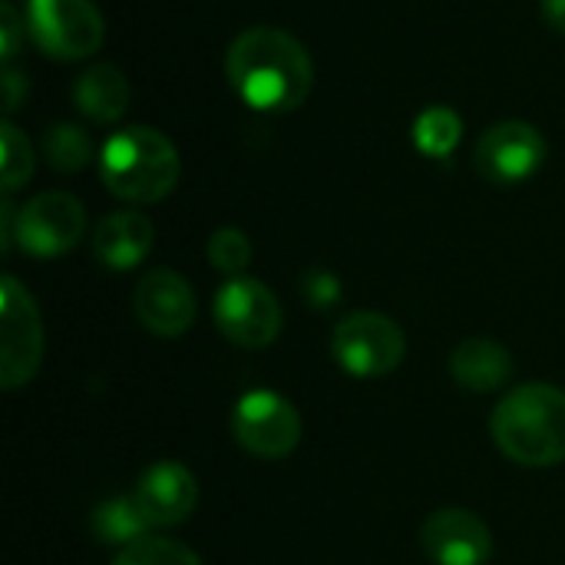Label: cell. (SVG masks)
I'll use <instances>...</instances> for the list:
<instances>
[{"label":"cell","instance_id":"1","mask_svg":"<svg viewBox=\"0 0 565 565\" xmlns=\"http://www.w3.org/2000/svg\"><path fill=\"white\" fill-rule=\"evenodd\" d=\"M225 76L245 106L258 113H291L315 86V63L291 33L252 26L232 40Z\"/></svg>","mask_w":565,"mask_h":565},{"label":"cell","instance_id":"2","mask_svg":"<svg viewBox=\"0 0 565 565\" xmlns=\"http://www.w3.org/2000/svg\"><path fill=\"white\" fill-rule=\"evenodd\" d=\"M493 444L520 467H556L565 460V391L530 381L503 394L490 417Z\"/></svg>","mask_w":565,"mask_h":565},{"label":"cell","instance_id":"3","mask_svg":"<svg viewBox=\"0 0 565 565\" xmlns=\"http://www.w3.org/2000/svg\"><path fill=\"white\" fill-rule=\"evenodd\" d=\"M179 169L175 146L149 126L116 129L99 149V179L122 202L149 205L166 199L179 182Z\"/></svg>","mask_w":565,"mask_h":565},{"label":"cell","instance_id":"4","mask_svg":"<svg viewBox=\"0 0 565 565\" xmlns=\"http://www.w3.org/2000/svg\"><path fill=\"white\" fill-rule=\"evenodd\" d=\"M26 33L53 60H86L103 46L106 23L93 0H26Z\"/></svg>","mask_w":565,"mask_h":565},{"label":"cell","instance_id":"5","mask_svg":"<svg viewBox=\"0 0 565 565\" xmlns=\"http://www.w3.org/2000/svg\"><path fill=\"white\" fill-rule=\"evenodd\" d=\"M43 364V321L30 291L3 275L0 281V387H26Z\"/></svg>","mask_w":565,"mask_h":565},{"label":"cell","instance_id":"6","mask_svg":"<svg viewBox=\"0 0 565 565\" xmlns=\"http://www.w3.org/2000/svg\"><path fill=\"white\" fill-rule=\"evenodd\" d=\"M331 354L351 377H384L401 367L407 338L394 318L381 311H354L334 328Z\"/></svg>","mask_w":565,"mask_h":565},{"label":"cell","instance_id":"7","mask_svg":"<svg viewBox=\"0 0 565 565\" xmlns=\"http://www.w3.org/2000/svg\"><path fill=\"white\" fill-rule=\"evenodd\" d=\"M215 324L218 331L245 351H258L268 348L278 334H281V301L275 298V291L255 278H228L218 291H215Z\"/></svg>","mask_w":565,"mask_h":565},{"label":"cell","instance_id":"8","mask_svg":"<svg viewBox=\"0 0 565 565\" xmlns=\"http://www.w3.org/2000/svg\"><path fill=\"white\" fill-rule=\"evenodd\" d=\"M86 232L83 202L70 192H40L13 215V242L30 258H60Z\"/></svg>","mask_w":565,"mask_h":565},{"label":"cell","instance_id":"9","mask_svg":"<svg viewBox=\"0 0 565 565\" xmlns=\"http://www.w3.org/2000/svg\"><path fill=\"white\" fill-rule=\"evenodd\" d=\"M232 437L258 460H281L301 440V414L275 391H248L232 411Z\"/></svg>","mask_w":565,"mask_h":565},{"label":"cell","instance_id":"10","mask_svg":"<svg viewBox=\"0 0 565 565\" xmlns=\"http://www.w3.org/2000/svg\"><path fill=\"white\" fill-rule=\"evenodd\" d=\"M546 136L533 122H497L490 126L473 152V169L490 185H520L533 179L546 162Z\"/></svg>","mask_w":565,"mask_h":565},{"label":"cell","instance_id":"11","mask_svg":"<svg viewBox=\"0 0 565 565\" xmlns=\"http://www.w3.org/2000/svg\"><path fill=\"white\" fill-rule=\"evenodd\" d=\"M420 546L434 565H487L493 556V533L477 513L444 507L420 526Z\"/></svg>","mask_w":565,"mask_h":565},{"label":"cell","instance_id":"12","mask_svg":"<svg viewBox=\"0 0 565 565\" xmlns=\"http://www.w3.org/2000/svg\"><path fill=\"white\" fill-rule=\"evenodd\" d=\"M132 308L142 328L156 338H179L195 321V291L172 268H152L136 281Z\"/></svg>","mask_w":565,"mask_h":565},{"label":"cell","instance_id":"13","mask_svg":"<svg viewBox=\"0 0 565 565\" xmlns=\"http://www.w3.org/2000/svg\"><path fill=\"white\" fill-rule=\"evenodd\" d=\"M132 497H136L139 510L146 513L149 526L166 530V526L185 523L195 513L199 480L189 467H182L175 460H159L139 477Z\"/></svg>","mask_w":565,"mask_h":565},{"label":"cell","instance_id":"14","mask_svg":"<svg viewBox=\"0 0 565 565\" xmlns=\"http://www.w3.org/2000/svg\"><path fill=\"white\" fill-rule=\"evenodd\" d=\"M156 242V228L142 212H113L96 225L93 235V255L99 265L113 268V271H129L136 268Z\"/></svg>","mask_w":565,"mask_h":565},{"label":"cell","instance_id":"15","mask_svg":"<svg viewBox=\"0 0 565 565\" xmlns=\"http://www.w3.org/2000/svg\"><path fill=\"white\" fill-rule=\"evenodd\" d=\"M450 374L470 394H493L513 381V358L490 338H470L450 354Z\"/></svg>","mask_w":565,"mask_h":565},{"label":"cell","instance_id":"16","mask_svg":"<svg viewBox=\"0 0 565 565\" xmlns=\"http://www.w3.org/2000/svg\"><path fill=\"white\" fill-rule=\"evenodd\" d=\"M73 103L93 122H116L129 109V83L119 66L96 63L73 83Z\"/></svg>","mask_w":565,"mask_h":565},{"label":"cell","instance_id":"17","mask_svg":"<svg viewBox=\"0 0 565 565\" xmlns=\"http://www.w3.org/2000/svg\"><path fill=\"white\" fill-rule=\"evenodd\" d=\"M89 530H93L96 543L126 550V546L146 540L152 526H149L146 513L139 510L136 497L129 493V497H109V500H103L93 510V516H89Z\"/></svg>","mask_w":565,"mask_h":565},{"label":"cell","instance_id":"18","mask_svg":"<svg viewBox=\"0 0 565 565\" xmlns=\"http://www.w3.org/2000/svg\"><path fill=\"white\" fill-rule=\"evenodd\" d=\"M463 139V119L450 106H430L414 119V146L427 159H447Z\"/></svg>","mask_w":565,"mask_h":565},{"label":"cell","instance_id":"19","mask_svg":"<svg viewBox=\"0 0 565 565\" xmlns=\"http://www.w3.org/2000/svg\"><path fill=\"white\" fill-rule=\"evenodd\" d=\"M43 156L53 169L60 172H76L89 162L93 156V142L83 129H76L73 122H56L46 129L43 136Z\"/></svg>","mask_w":565,"mask_h":565},{"label":"cell","instance_id":"20","mask_svg":"<svg viewBox=\"0 0 565 565\" xmlns=\"http://www.w3.org/2000/svg\"><path fill=\"white\" fill-rule=\"evenodd\" d=\"M0 149H3V159H0V175H3V192H17L20 185L30 182L33 175V146L30 139L13 126V122H3L0 126Z\"/></svg>","mask_w":565,"mask_h":565},{"label":"cell","instance_id":"21","mask_svg":"<svg viewBox=\"0 0 565 565\" xmlns=\"http://www.w3.org/2000/svg\"><path fill=\"white\" fill-rule=\"evenodd\" d=\"M113 565H202V559L175 540L146 536L139 543L119 550Z\"/></svg>","mask_w":565,"mask_h":565},{"label":"cell","instance_id":"22","mask_svg":"<svg viewBox=\"0 0 565 565\" xmlns=\"http://www.w3.org/2000/svg\"><path fill=\"white\" fill-rule=\"evenodd\" d=\"M209 262L222 275L242 278L245 268L252 265V242H248V235L242 228H232V225L212 232V238H209Z\"/></svg>","mask_w":565,"mask_h":565},{"label":"cell","instance_id":"23","mask_svg":"<svg viewBox=\"0 0 565 565\" xmlns=\"http://www.w3.org/2000/svg\"><path fill=\"white\" fill-rule=\"evenodd\" d=\"M301 295H305V301L311 305V308H334L338 305V298H341V281H338V275H331L328 268H311V271H305V278H301Z\"/></svg>","mask_w":565,"mask_h":565},{"label":"cell","instance_id":"24","mask_svg":"<svg viewBox=\"0 0 565 565\" xmlns=\"http://www.w3.org/2000/svg\"><path fill=\"white\" fill-rule=\"evenodd\" d=\"M23 36H26V20H20V13L10 3H3L0 7V53L7 63L20 53Z\"/></svg>","mask_w":565,"mask_h":565},{"label":"cell","instance_id":"25","mask_svg":"<svg viewBox=\"0 0 565 565\" xmlns=\"http://www.w3.org/2000/svg\"><path fill=\"white\" fill-rule=\"evenodd\" d=\"M23 99H26V83H23V76H20L17 70H7V73H3V109H7V113H17Z\"/></svg>","mask_w":565,"mask_h":565},{"label":"cell","instance_id":"26","mask_svg":"<svg viewBox=\"0 0 565 565\" xmlns=\"http://www.w3.org/2000/svg\"><path fill=\"white\" fill-rule=\"evenodd\" d=\"M540 10H543V20H546L553 30L565 33V0H543Z\"/></svg>","mask_w":565,"mask_h":565}]
</instances>
